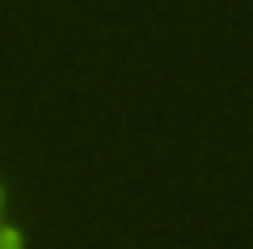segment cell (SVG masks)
<instances>
[{"label": "cell", "instance_id": "1", "mask_svg": "<svg viewBox=\"0 0 253 249\" xmlns=\"http://www.w3.org/2000/svg\"><path fill=\"white\" fill-rule=\"evenodd\" d=\"M21 245H26V232L13 224H0V249H21Z\"/></svg>", "mask_w": 253, "mask_h": 249}, {"label": "cell", "instance_id": "2", "mask_svg": "<svg viewBox=\"0 0 253 249\" xmlns=\"http://www.w3.org/2000/svg\"><path fill=\"white\" fill-rule=\"evenodd\" d=\"M0 211H4V186H0Z\"/></svg>", "mask_w": 253, "mask_h": 249}]
</instances>
